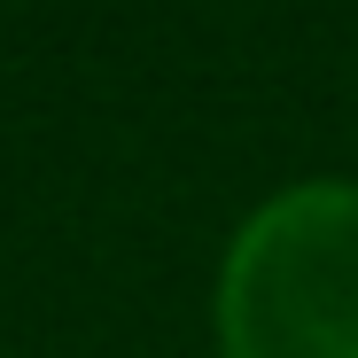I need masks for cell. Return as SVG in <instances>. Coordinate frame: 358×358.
I'll use <instances>...</instances> for the list:
<instances>
[{
	"label": "cell",
	"mask_w": 358,
	"mask_h": 358,
	"mask_svg": "<svg viewBox=\"0 0 358 358\" xmlns=\"http://www.w3.org/2000/svg\"><path fill=\"white\" fill-rule=\"evenodd\" d=\"M226 358H358V187L265 195L218 265Z\"/></svg>",
	"instance_id": "cell-1"
}]
</instances>
